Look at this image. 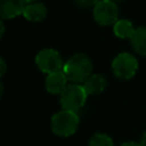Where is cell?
I'll return each instance as SVG.
<instances>
[{"label": "cell", "mask_w": 146, "mask_h": 146, "mask_svg": "<svg viewBox=\"0 0 146 146\" xmlns=\"http://www.w3.org/2000/svg\"><path fill=\"white\" fill-rule=\"evenodd\" d=\"M63 71L70 82L81 83L91 75L92 63L87 55L75 54L66 60L63 66Z\"/></svg>", "instance_id": "1"}, {"label": "cell", "mask_w": 146, "mask_h": 146, "mask_svg": "<svg viewBox=\"0 0 146 146\" xmlns=\"http://www.w3.org/2000/svg\"><path fill=\"white\" fill-rule=\"evenodd\" d=\"M79 115L75 111L63 108L52 115L50 125L55 135L60 137H68L75 133L79 127Z\"/></svg>", "instance_id": "2"}, {"label": "cell", "mask_w": 146, "mask_h": 146, "mask_svg": "<svg viewBox=\"0 0 146 146\" xmlns=\"http://www.w3.org/2000/svg\"><path fill=\"white\" fill-rule=\"evenodd\" d=\"M88 94L83 86L79 83H70L60 94V104L63 108L78 112L86 104Z\"/></svg>", "instance_id": "3"}, {"label": "cell", "mask_w": 146, "mask_h": 146, "mask_svg": "<svg viewBox=\"0 0 146 146\" xmlns=\"http://www.w3.org/2000/svg\"><path fill=\"white\" fill-rule=\"evenodd\" d=\"M112 70L116 78L121 80H129L137 73L138 60L129 52H121L113 59Z\"/></svg>", "instance_id": "4"}, {"label": "cell", "mask_w": 146, "mask_h": 146, "mask_svg": "<svg viewBox=\"0 0 146 146\" xmlns=\"http://www.w3.org/2000/svg\"><path fill=\"white\" fill-rule=\"evenodd\" d=\"M35 64L38 68L46 74L63 70L64 66L60 54L52 48L40 50L35 56Z\"/></svg>", "instance_id": "5"}, {"label": "cell", "mask_w": 146, "mask_h": 146, "mask_svg": "<svg viewBox=\"0 0 146 146\" xmlns=\"http://www.w3.org/2000/svg\"><path fill=\"white\" fill-rule=\"evenodd\" d=\"M94 18L103 26L113 25L119 19V8L114 1L99 0L94 6Z\"/></svg>", "instance_id": "6"}, {"label": "cell", "mask_w": 146, "mask_h": 146, "mask_svg": "<svg viewBox=\"0 0 146 146\" xmlns=\"http://www.w3.org/2000/svg\"><path fill=\"white\" fill-rule=\"evenodd\" d=\"M67 81L68 80H67L64 71L59 70V71L47 74L44 86H46V89L48 92H50L52 95H60L62 91L67 86Z\"/></svg>", "instance_id": "7"}, {"label": "cell", "mask_w": 146, "mask_h": 146, "mask_svg": "<svg viewBox=\"0 0 146 146\" xmlns=\"http://www.w3.org/2000/svg\"><path fill=\"white\" fill-rule=\"evenodd\" d=\"M25 5L24 0H0V18L11 19L22 15Z\"/></svg>", "instance_id": "8"}, {"label": "cell", "mask_w": 146, "mask_h": 146, "mask_svg": "<svg viewBox=\"0 0 146 146\" xmlns=\"http://www.w3.org/2000/svg\"><path fill=\"white\" fill-rule=\"evenodd\" d=\"M22 15L30 22H41L47 16V8L41 2H30L25 5Z\"/></svg>", "instance_id": "9"}, {"label": "cell", "mask_w": 146, "mask_h": 146, "mask_svg": "<svg viewBox=\"0 0 146 146\" xmlns=\"http://www.w3.org/2000/svg\"><path fill=\"white\" fill-rule=\"evenodd\" d=\"M83 88L89 95H97L103 92L107 87V81L102 74H91L84 82Z\"/></svg>", "instance_id": "10"}, {"label": "cell", "mask_w": 146, "mask_h": 146, "mask_svg": "<svg viewBox=\"0 0 146 146\" xmlns=\"http://www.w3.org/2000/svg\"><path fill=\"white\" fill-rule=\"evenodd\" d=\"M130 43L136 52L146 56V27H137L130 38Z\"/></svg>", "instance_id": "11"}, {"label": "cell", "mask_w": 146, "mask_h": 146, "mask_svg": "<svg viewBox=\"0 0 146 146\" xmlns=\"http://www.w3.org/2000/svg\"><path fill=\"white\" fill-rule=\"evenodd\" d=\"M113 32L120 39H130L135 32V27L129 19H117L113 24Z\"/></svg>", "instance_id": "12"}, {"label": "cell", "mask_w": 146, "mask_h": 146, "mask_svg": "<svg viewBox=\"0 0 146 146\" xmlns=\"http://www.w3.org/2000/svg\"><path fill=\"white\" fill-rule=\"evenodd\" d=\"M89 146H114V143L108 135L103 132H97L90 138Z\"/></svg>", "instance_id": "13"}, {"label": "cell", "mask_w": 146, "mask_h": 146, "mask_svg": "<svg viewBox=\"0 0 146 146\" xmlns=\"http://www.w3.org/2000/svg\"><path fill=\"white\" fill-rule=\"evenodd\" d=\"M75 1L81 7H90V6H95L99 0H75Z\"/></svg>", "instance_id": "14"}, {"label": "cell", "mask_w": 146, "mask_h": 146, "mask_svg": "<svg viewBox=\"0 0 146 146\" xmlns=\"http://www.w3.org/2000/svg\"><path fill=\"white\" fill-rule=\"evenodd\" d=\"M6 71H7V65H6L5 60L0 57V78L6 73Z\"/></svg>", "instance_id": "15"}, {"label": "cell", "mask_w": 146, "mask_h": 146, "mask_svg": "<svg viewBox=\"0 0 146 146\" xmlns=\"http://www.w3.org/2000/svg\"><path fill=\"white\" fill-rule=\"evenodd\" d=\"M120 146H143L141 143H136V141H127V143H123L122 145Z\"/></svg>", "instance_id": "16"}, {"label": "cell", "mask_w": 146, "mask_h": 146, "mask_svg": "<svg viewBox=\"0 0 146 146\" xmlns=\"http://www.w3.org/2000/svg\"><path fill=\"white\" fill-rule=\"evenodd\" d=\"M5 31H6L5 24H3V22L0 19V39H1V38H2V35L5 34Z\"/></svg>", "instance_id": "17"}, {"label": "cell", "mask_w": 146, "mask_h": 146, "mask_svg": "<svg viewBox=\"0 0 146 146\" xmlns=\"http://www.w3.org/2000/svg\"><path fill=\"white\" fill-rule=\"evenodd\" d=\"M140 143H141L143 146H146V131L143 133V136H141V138H140Z\"/></svg>", "instance_id": "18"}, {"label": "cell", "mask_w": 146, "mask_h": 146, "mask_svg": "<svg viewBox=\"0 0 146 146\" xmlns=\"http://www.w3.org/2000/svg\"><path fill=\"white\" fill-rule=\"evenodd\" d=\"M2 92H3V87H2V83H1V81H0V98H1V96H2Z\"/></svg>", "instance_id": "19"}, {"label": "cell", "mask_w": 146, "mask_h": 146, "mask_svg": "<svg viewBox=\"0 0 146 146\" xmlns=\"http://www.w3.org/2000/svg\"><path fill=\"white\" fill-rule=\"evenodd\" d=\"M24 1H25L26 3H30V2H34L35 0H24Z\"/></svg>", "instance_id": "20"}, {"label": "cell", "mask_w": 146, "mask_h": 146, "mask_svg": "<svg viewBox=\"0 0 146 146\" xmlns=\"http://www.w3.org/2000/svg\"><path fill=\"white\" fill-rule=\"evenodd\" d=\"M110 1H114V2H116V1H120V0H110Z\"/></svg>", "instance_id": "21"}]
</instances>
